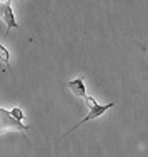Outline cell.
<instances>
[{"mask_svg": "<svg viewBox=\"0 0 148 157\" xmlns=\"http://www.w3.org/2000/svg\"><path fill=\"white\" fill-rule=\"evenodd\" d=\"M0 13H2V18L5 20L7 32H10V29H17L18 27V24L15 20V15H13V10H12V7H10V0L0 5Z\"/></svg>", "mask_w": 148, "mask_h": 157, "instance_id": "cell-3", "label": "cell"}, {"mask_svg": "<svg viewBox=\"0 0 148 157\" xmlns=\"http://www.w3.org/2000/svg\"><path fill=\"white\" fill-rule=\"evenodd\" d=\"M67 87L72 90L73 95L80 97V99H87V87H85L83 77L73 78V80H68V82H67Z\"/></svg>", "mask_w": 148, "mask_h": 157, "instance_id": "cell-4", "label": "cell"}, {"mask_svg": "<svg viewBox=\"0 0 148 157\" xmlns=\"http://www.w3.org/2000/svg\"><path fill=\"white\" fill-rule=\"evenodd\" d=\"M7 130H17V132H27L28 127L22 124V121H18L12 115L10 110H5L0 107V134L7 132Z\"/></svg>", "mask_w": 148, "mask_h": 157, "instance_id": "cell-2", "label": "cell"}, {"mask_svg": "<svg viewBox=\"0 0 148 157\" xmlns=\"http://www.w3.org/2000/svg\"><path fill=\"white\" fill-rule=\"evenodd\" d=\"M0 60L5 63V67L10 65V52L7 50V48L3 47L2 44H0Z\"/></svg>", "mask_w": 148, "mask_h": 157, "instance_id": "cell-5", "label": "cell"}, {"mask_svg": "<svg viewBox=\"0 0 148 157\" xmlns=\"http://www.w3.org/2000/svg\"><path fill=\"white\" fill-rule=\"evenodd\" d=\"M85 102H87V105H88V114L85 115V117H83V119H82V121H80V122H77V124L73 125L72 129H70V130H68V132L65 134L63 137H67V136H68V134H72L73 130H75V129H78L80 125H83L85 122H90V121H95V119L102 117V115L105 114L106 110H110V109H112L113 105H115V104H113V102H110V104H103V105H102V104H98L97 100H95L93 97H90V95H87V99H85Z\"/></svg>", "mask_w": 148, "mask_h": 157, "instance_id": "cell-1", "label": "cell"}, {"mask_svg": "<svg viewBox=\"0 0 148 157\" xmlns=\"http://www.w3.org/2000/svg\"><path fill=\"white\" fill-rule=\"evenodd\" d=\"M10 112H12V115L15 119H18V121H22V119H23V112H22L20 107H15V109H12Z\"/></svg>", "mask_w": 148, "mask_h": 157, "instance_id": "cell-6", "label": "cell"}]
</instances>
